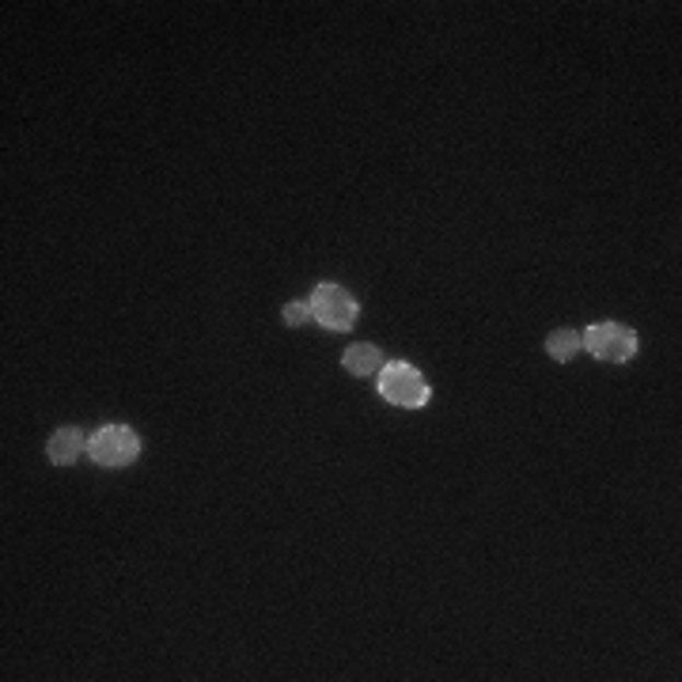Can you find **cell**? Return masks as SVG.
Segmentation results:
<instances>
[{
  "label": "cell",
  "instance_id": "2",
  "mask_svg": "<svg viewBox=\"0 0 682 682\" xmlns=\"http://www.w3.org/2000/svg\"><path fill=\"white\" fill-rule=\"evenodd\" d=\"M311 303V315H315V323H323L326 331H352L357 326V300H352V292H345L342 285L334 281H319L315 289H311L308 296Z\"/></svg>",
  "mask_w": 682,
  "mask_h": 682
},
{
  "label": "cell",
  "instance_id": "5",
  "mask_svg": "<svg viewBox=\"0 0 682 682\" xmlns=\"http://www.w3.org/2000/svg\"><path fill=\"white\" fill-rule=\"evenodd\" d=\"M88 451V440L80 429H57L46 443V455L54 466H72Z\"/></svg>",
  "mask_w": 682,
  "mask_h": 682
},
{
  "label": "cell",
  "instance_id": "3",
  "mask_svg": "<svg viewBox=\"0 0 682 682\" xmlns=\"http://www.w3.org/2000/svg\"><path fill=\"white\" fill-rule=\"evenodd\" d=\"M585 349L603 360V365H626V360L637 357V334L626 323L603 319V323L585 331Z\"/></svg>",
  "mask_w": 682,
  "mask_h": 682
},
{
  "label": "cell",
  "instance_id": "4",
  "mask_svg": "<svg viewBox=\"0 0 682 682\" xmlns=\"http://www.w3.org/2000/svg\"><path fill=\"white\" fill-rule=\"evenodd\" d=\"M88 455L99 466H129L141 455V437L129 425H103L92 440H88Z\"/></svg>",
  "mask_w": 682,
  "mask_h": 682
},
{
  "label": "cell",
  "instance_id": "7",
  "mask_svg": "<svg viewBox=\"0 0 682 682\" xmlns=\"http://www.w3.org/2000/svg\"><path fill=\"white\" fill-rule=\"evenodd\" d=\"M585 349V334L580 331H569V326H562V331H554L546 338V352L554 360H562V365H569L573 357H577V352Z\"/></svg>",
  "mask_w": 682,
  "mask_h": 682
},
{
  "label": "cell",
  "instance_id": "6",
  "mask_svg": "<svg viewBox=\"0 0 682 682\" xmlns=\"http://www.w3.org/2000/svg\"><path fill=\"white\" fill-rule=\"evenodd\" d=\"M383 352L375 349V345H349V349L342 352V368L345 372H352L357 380H372V375L383 372Z\"/></svg>",
  "mask_w": 682,
  "mask_h": 682
},
{
  "label": "cell",
  "instance_id": "1",
  "mask_svg": "<svg viewBox=\"0 0 682 682\" xmlns=\"http://www.w3.org/2000/svg\"><path fill=\"white\" fill-rule=\"evenodd\" d=\"M375 388H380V394L391 402V406H402V409H421L432 394L429 383H425V375L417 372L414 365H406V360H391V365H383V372L375 375Z\"/></svg>",
  "mask_w": 682,
  "mask_h": 682
},
{
  "label": "cell",
  "instance_id": "8",
  "mask_svg": "<svg viewBox=\"0 0 682 682\" xmlns=\"http://www.w3.org/2000/svg\"><path fill=\"white\" fill-rule=\"evenodd\" d=\"M281 319L289 326H308L315 315H311V303L308 300H292V303H285V308H281Z\"/></svg>",
  "mask_w": 682,
  "mask_h": 682
}]
</instances>
